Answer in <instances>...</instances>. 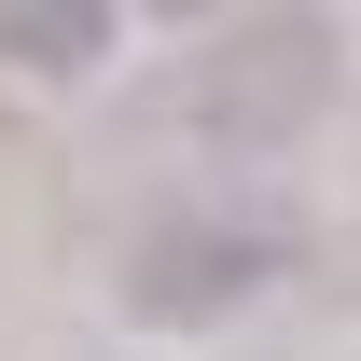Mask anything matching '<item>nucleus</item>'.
I'll return each instance as SVG.
<instances>
[{
  "instance_id": "nucleus-1",
  "label": "nucleus",
  "mask_w": 361,
  "mask_h": 361,
  "mask_svg": "<svg viewBox=\"0 0 361 361\" xmlns=\"http://www.w3.org/2000/svg\"><path fill=\"white\" fill-rule=\"evenodd\" d=\"M264 264H278V236H250V223H153L126 292H139V319H209V306H236Z\"/></svg>"
},
{
  "instance_id": "nucleus-2",
  "label": "nucleus",
  "mask_w": 361,
  "mask_h": 361,
  "mask_svg": "<svg viewBox=\"0 0 361 361\" xmlns=\"http://www.w3.org/2000/svg\"><path fill=\"white\" fill-rule=\"evenodd\" d=\"M0 56H14V70H97V56H111V14H97V0H0Z\"/></svg>"
}]
</instances>
